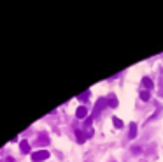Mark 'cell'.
Wrapping results in <instances>:
<instances>
[{
  "mask_svg": "<svg viewBox=\"0 0 163 162\" xmlns=\"http://www.w3.org/2000/svg\"><path fill=\"white\" fill-rule=\"evenodd\" d=\"M137 136V125L135 123H130V132H128V138L130 139H133Z\"/></svg>",
  "mask_w": 163,
  "mask_h": 162,
  "instance_id": "obj_6",
  "label": "cell"
},
{
  "mask_svg": "<svg viewBox=\"0 0 163 162\" xmlns=\"http://www.w3.org/2000/svg\"><path fill=\"white\" fill-rule=\"evenodd\" d=\"M75 138H77V141L83 144V143L86 141V138H88V136H86V134H84L83 130H79V129H77V130H75Z\"/></svg>",
  "mask_w": 163,
  "mask_h": 162,
  "instance_id": "obj_5",
  "label": "cell"
},
{
  "mask_svg": "<svg viewBox=\"0 0 163 162\" xmlns=\"http://www.w3.org/2000/svg\"><path fill=\"white\" fill-rule=\"evenodd\" d=\"M142 86H144L147 92H151V88L154 86V83H153V80H151V78H147V76H145V78H142Z\"/></svg>",
  "mask_w": 163,
  "mask_h": 162,
  "instance_id": "obj_4",
  "label": "cell"
},
{
  "mask_svg": "<svg viewBox=\"0 0 163 162\" xmlns=\"http://www.w3.org/2000/svg\"><path fill=\"white\" fill-rule=\"evenodd\" d=\"M105 106H107V102H105V99H104V97H100L98 101L95 102V108H93V113H91L90 116H88V118L84 120V123H86V127H88V125H90L91 122L95 120V118H96V116H98V115H100L102 111H104V108H105Z\"/></svg>",
  "mask_w": 163,
  "mask_h": 162,
  "instance_id": "obj_1",
  "label": "cell"
},
{
  "mask_svg": "<svg viewBox=\"0 0 163 162\" xmlns=\"http://www.w3.org/2000/svg\"><path fill=\"white\" fill-rule=\"evenodd\" d=\"M109 106H110V108H116V106H118V99H116L114 95L109 97Z\"/></svg>",
  "mask_w": 163,
  "mask_h": 162,
  "instance_id": "obj_10",
  "label": "cell"
},
{
  "mask_svg": "<svg viewBox=\"0 0 163 162\" xmlns=\"http://www.w3.org/2000/svg\"><path fill=\"white\" fill-rule=\"evenodd\" d=\"M75 116H77V118H81V120H84V118L88 116V109H86L84 106H79V108H77V111H75Z\"/></svg>",
  "mask_w": 163,
  "mask_h": 162,
  "instance_id": "obj_3",
  "label": "cell"
},
{
  "mask_svg": "<svg viewBox=\"0 0 163 162\" xmlns=\"http://www.w3.org/2000/svg\"><path fill=\"white\" fill-rule=\"evenodd\" d=\"M19 148H21L23 153H30V144H28V141H21L19 143Z\"/></svg>",
  "mask_w": 163,
  "mask_h": 162,
  "instance_id": "obj_7",
  "label": "cell"
},
{
  "mask_svg": "<svg viewBox=\"0 0 163 162\" xmlns=\"http://www.w3.org/2000/svg\"><path fill=\"white\" fill-rule=\"evenodd\" d=\"M32 159H34L35 162H42V161H46V159H49V152H48V150L34 152V153H32Z\"/></svg>",
  "mask_w": 163,
  "mask_h": 162,
  "instance_id": "obj_2",
  "label": "cell"
},
{
  "mask_svg": "<svg viewBox=\"0 0 163 162\" xmlns=\"http://www.w3.org/2000/svg\"><path fill=\"white\" fill-rule=\"evenodd\" d=\"M112 125L116 129H123V120H119L118 116H112Z\"/></svg>",
  "mask_w": 163,
  "mask_h": 162,
  "instance_id": "obj_8",
  "label": "cell"
},
{
  "mask_svg": "<svg viewBox=\"0 0 163 162\" xmlns=\"http://www.w3.org/2000/svg\"><path fill=\"white\" fill-rule=\"evenodd\" d=\"M139 97H140L142 101H149V99H151V92H147V90H142V92L139 94Z\"/></svg>",
  "mask_w": 163,
  "mask_h": 162,
  "instance_id": "obj_9",
  "label": "cell"
}]
</instances>
